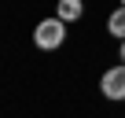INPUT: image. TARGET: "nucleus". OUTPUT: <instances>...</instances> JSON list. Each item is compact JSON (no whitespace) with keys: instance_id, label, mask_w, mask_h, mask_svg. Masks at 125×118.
Wrapping results in <instances>:
<instances>
[{"instance_id":"5","label":"nucleus","mask_w":125,"mask_h":118,"mask_svg":"<svg viewBox=\"0 0 125 118\" xmlns=\"http://www.w3.org/2000/svg\"><path fill=\"white\" fill-rule=\"evenodd\" d=\"M121 63H125V41H121Z\"/></svg>"},{"instance_id":"1","label":"nucleus","mask_w":125,"mask_h":118,"mask_svg":"<svg viewBox=\"0 0 125 118\" xmlns=\"http://www.w3.org/2000/svg\"><path fill=\"white\" fill-rule=\"evenodd\" d=\"M62 37H66V26H62V19H59V15H55V19L37 22V30H33L37 48H59V44H62Z\"/></svg>"},{"instance_id":"6","label":"nucleus","mask_w":125,"mask_h":118,"mask_svg":"<svg viewBox=\"0 0 125 118\" xmlns=\"http://www.w3.org/2000/svg\"><path fill=\"white\" fill-rule=\"evenodd\" d=\"M121 8H125V0H121Z\"/></svg>"},{"instance_id":"4","label":"nucleus","mask_w":125,"mask_h":118,"mask_svg":"<svg viewBox=\"0 0 125 118\" xmlns=\"http://www.w3.org/2000/svg\"><path fill=\"white\" fill-rule=\"evenodd\" d=\"M107 30H110L114 37H121V41H125V8H118V11L110 15V22H107Z\"/></svg>"},{"instance_id":"2","label":"nucleus","mask_w":125,"mask_h":118,"mask_svg":"<svg viewBox=\"0 0 125 118\" xmlns=\"http://www.w3.org/2000/svg\"><path fill=\"white\" fill-rule=\"evenodd\" d=\"M99 92L107 100H125V63L121 67H110L103 78H99Z\"/></svg>"},{"instance_id":"3","label":"nucleus","mask_w":125,"mask_h":118,"mask_svg":"<svg viewBox=\"0 0 125 118\" xmlns=\"http://www.w3.org/2000/svg\"><path fill=\"white\" fill-rule=\"evenodd\" d=\"M81 11H85V4H81V0H59V19H62V22L81 19Z\"/></svg>"}]
</instances>
